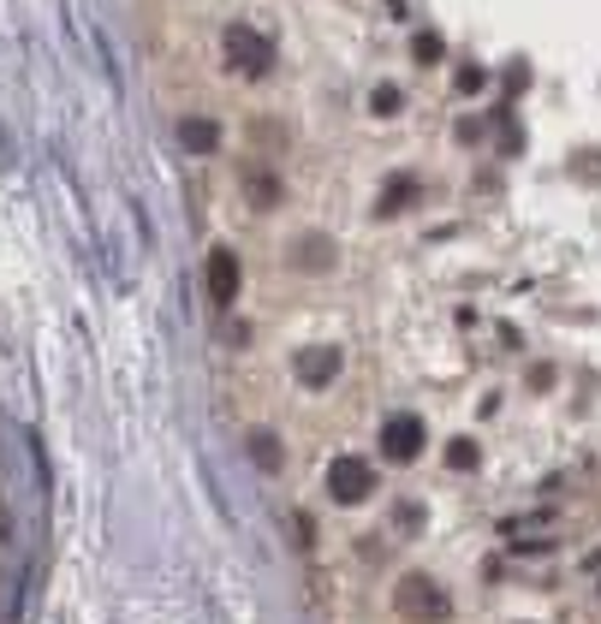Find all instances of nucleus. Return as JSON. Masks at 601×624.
I'll return each mask as SVG.
<instances>
[{
  "label": "nucleus",
  "instance_id": "obj_14",
  "mask_svg": "<svg viewBox=\"0 0 601 624\" xmlns=\"http://www.w3.org/2000/svg\"><path fill=\"white\" fill-rule=\"evenodd\" d=\"M417 60H441V37H435V30H417Z\"/></svg>",
  "mask_w": 601,
  "mask_h": 624
},
{
  "label": "nucleus",
  "instance_id": "obj_6",
  "mask_svg": "<svg viewBox=\"0 0 601 624\" xmlns=\"http://www.w3.org/2000/svg\"><path fill=\"white\" fill-rule=\"evenodd\" d=\"M179 143H185V155H220V126L203 119V113H185L179 119Z\"/></svg>",
  "mask_w": 601,
  "mask_h": 624
},
{
  "label": "nucleus",
  "instance_id": "obj_11",
  "mask_svg": "<svg viewBox=\"0 0 601 624\" xmlns=\"http://www.w3.org/2000/svg\"><path fill=\"white\" fill-rule=\"evenodd\" d=\"M250 453H256V464H263V471H280V446H274L268 435H256V440H250Z\"/></svg>",
  "mask_w": 601,
  "mask_h": 624
},
{
  "label": "nucleus",
  "instance_id": "obj_12",
  "mask_svg": "<svg viewBox=\"0 0 601 624\" xmlns=\"http://www.w3.org/2000/svg\"><path fill=\"white\" fill-rule=\"evenodd\" d=\"M375 113H400V90H393V83H382V90H375Z\"/></svg>",
  "mask_w": 601,
  "mask_h": 624
},
{
  "label": "nucleus",
  "instance_id": "obj_3",
  "mask_svg": "<svg viewBox=\"0 0 601 624\" xmlns=\"http://www.w3.org/2000/svg\"><path fill=\"white\" fill-rule=\"evenodd\" d=\"M328 494L339 499V506H357V499L375 494V471L364 464V453H339L328 464Z\"/></svg>",
  "mask_w": 601,
  "mask_h": 624
},
{
  "label": "nucleus",
  "instance_id": "obj_4",
  "mask_svg": "<svg viewBox=\"0 0 601 624\" xmlns=\"http://www.w3.org/2000/svg\"><path fill=\"white\" fill-rule=\"evenodd\" d=\"M382 453L393 458V464H405V458H417L423 453V423H417V416H387V423H382Z\"/></svg>",
  "mask_w": 601,
  "mask_h": 624
},
{
  "label": "nucleus",
  "instance_id": "obj_13",
  "mask_svg": "<svg viewBox=\"0 0 601 624\" xmlns=\"http://www.w3.org/2000/svg\"><path fill=\"white\" fill-rule=\"evenodd\" d=\"M446 458H453V471H471V464H476V446H471V440H453V453H446Z\"/></svg>",
  "mask_w": 601,
  "mask_h": 624
},
{
  "label": "nucleus",
  "instance_id": "obj_5",
  "mask_svg": "<svg viewBox=\"0 0 601 624\" xmlns=\"http://www.w3.org/2000/svg\"><path fill=\"white\" fill-rule=\"evenodd\" d=\"M238 280H245V274H238V256H233L227 245H215V250H209V298H215L220 309L238 298Z\"/></svg>",
  "mask_w": 601,
  "mask_h": 624
},
{
  "label": "nucleus",
  "instance_id": "obj_1",
  "mask_svg": "<svg viewBox=\"0 0 601 624\" xmlns=\"http://www.w3.org/2000/svg\"><path fill=\"white\" fill-rule=\"evenodd\" d=\"M393 606H400V618H411V624H446L453 618V595H446L435 577H405L393 588Z\"/></svg>",
  "mask_w": 601,
  "mask_h": 624
},
{
  "label": "nucleus",
  "instance_id": "obj_2",
  "mask_svg": "<svg viewBox=\"0 0 601 624\" xmlns=\"http://www.w3.org/2000/svg\"><path fill=\"white\" fill-rule=\"evenodd\" d=\"M220 48H227V60H233L245 78H268V66H274V42H268L256 24H227V30H220Z\"/></svg>",
  "mask_w": 601,
  "mask_h": 624
},
{
  "label": "nucleus",
  "instance_id": "obj_15",
  "mask_svg": "<svg viewBox=\"0 0 601 624\" xmlns=\"http://www.w3.org/2000/svg\"><path fill=\"white\" fill-rule=\"evenodd\" d=\"M459 90L476 96V90H483V72H476V66H465V72H459Z\"/></svg>",
  "mask_w": 601,
  "mask_h": 624
},
{
  "label": "nucleus",
  "instance_id": "obj_7",
  "mask_svg": "<svg viewBox=\"0 0 601 624\" xmlns=\"http://www.w3.org/2000/svg\"><path fill=\"white\" fill-rule=\"evenodd\" d=\"M339 375V351L334 345H316V351H298V380L304 387H328Z\"/></svg>",
  "mask_w": 601,
  "mask_h": 624
},
{
  "label": "nucleus",
  "instance_id": "obj_10",
  "mask_svg": "<svg viewBox=\"0 0 601 624\" xmlns=\"http://www.w3.org/2000/svg\"><path fill=\"white\" fill-rule=\"evenodd\" d=\"M405 197H417V185H411L405 172H400V179H387V190H382V208L393 215V208H405Z\"/></svg>",
  "mask_w": 601,
  "mask_h": 624
},
{
  "label": "nucleus",
  "instance_id": "obj_8",
  "mask_svg": "<svg viewBox=\"0 0 601 624\" xmlns=\"http://www.w3.org/2000/svg\"><path fill=\"white\" fill-rule=\"evenodd\" d=\"M245 197H250L256 208H274V202H280V179H274V172H263V167H245Z\"/></svg>",
  "mask_w": 601,
  "mask_h": 624
},
{
  "label": "nucleus",
  "instance_id": "obj_9",
  "mask_svg": "<svg viewBox=\"0 0 601 624\" xmlns=\"http://www.w3.org/2000/svg\"><path fill=\"white\" fill-rule=\"evenodd\" d=\"M298 268H334V245L328 238H298Z\"/></svg>",
  "mask_w": 601,
  "mask_h": 624
}]
</instances>
